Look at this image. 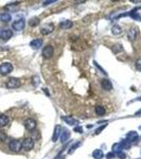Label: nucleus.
Returning <instances> with one entry per match:
<instances>
[{
	"instance_id": "f257e3e1",
	"label": "nucleus",
	"mask_w": 141,
	"mask_h": 159,
	"mask_svg": "<svg viewBox=\"0 0 141 159\" xmlns=\"http://www.w3.org/2000/svg\"><path fill=\"white\" fill-rule=\"evenodd\" d=\"M21 85V81L17 77H10L5 83V87L9 89H15V88H18Z\"/></svg>"
},
{
	"instance_id": "f03ea898",
	"label": "nucleus",
	"mask_w": 141,
	"mask_h": 159,
	"mask_svg": "<svg viewBox=\"0 0 141 159\" xmlns=\"http://www.w3.org/2000/svg\"><path fill=\"white\" fill-rule=\"evenodd\" d=\"M13 71V65L11 63H2L0 65V74L1 75H7Z\"/></svg>"
},
{
	"instance_id": "7ed1b4c3",
	"label": "nucleus",
	"mask_w": 141,
	"mask_h": 159,
	"mask_svg": "<svg viewBox=\"0 0 141 159\" xmlns=\"http://www.w3.org/2000/svg\"><path fill=\"white\" fill-rule=\"evenodd\" d=\"M9 148H10V150H11L12 152H14V153L20 152V150L22 148L21 141H19V140H12L11 142L9 143Z\"/></svg>"
},
{
	"instance_id": "20e7f679",
	"label": "nucleus",
	"mask_w": 141,
	"mask_h": 159,
	"mask_svg": "<svg viewBox=\"0 0 141 159\" xmlns=\"http://www.w3.org/2000/svg\"><path fill=\"white\" fill-rule=\"evenodd\" d=\"M25 130H28L29 132H32L37 127V122L32 118H28L25 120Z\"/></svg>"
},
{
	"instance_id": "39448f33",
	"label": "nucleus",
	"mask_w": 141,
	"mask_h": 159,
	"mask_svg": "<svg viewBox=\"0 0 141 159\" xmlns=\"http://www.w3.org/2000/svg\"><path fill=\"white\" fill-rule=\"evenodd\" d=\"M25 19H17L12 23V29L15 31H21L25 29Z\"/></svg>"
},
{
	"instance_id": "423d86ee",
	"label": "nucleus",
	"mask_w": 141,
	"mask_h": 159,
	"mask_svg": "<svg viewBox=\"0 0 141 159\" xmlns=\"http://www.w3.org/2000/svg\"><path fill=\"white\" fill-rule=\"evenodd\" d=\"M22 148L25 151H31L33 148H34V140L32 138H25V140L21 142Z\"/></svg>"
},
{
	"instance_id": "0eeeda50",
	"label": "nucleus",
	"mask_w": 141,
	"mask_h": 159,
	"mask_svg": "<svg viewBox=\"0 0 141 159\" xmlns=\"http://www.w3.org/2000/svg\"><path fill=\"white\" fill-rule=\"evenodd\" d=\"M54 53V49L53 47L49 45V46H46V47L43 49V52H41V54L45 58H51L52 57V55Z\"/></svg>"
},
{
	"instance_id": "6e6552de",
	"label": "nucleus",
	"mask_w": 141,
	"mask_h": 159,
	"mask_svg": "<svg viewBox=\"0 0 141 159\" xmlns=\"http://www.w3.org/2000/svg\"><path fill=\"white\" fill-rule=\"evenodd\" d=\"M70 135H71V132H70L68 128H61V143L67 142L68 139L70 138Z\"/></svg>"
},
{
	"instance_id": "1a4fd4ad",
	"label": "nucleus",
	"mask_w": 141,
	"mask_h": 159,
	"mask_svg": "<svg viewBox=\"0 0 141 159\" xmlns=\"http://www.w3.org/2000/svg\"><path fill=\"white\" fill-rule=\"evenodd\" d=\"M13 36V31L10 29H4L0 31V37L3 40H9Z\"/></svg>"
},
{
	"instance_id": "9d476101",
	"label": "nucleus",
	"mask_w": 141,
	"mask_h": 159,
	"mask_svg": "<svg viewBox=\"0 0 141 159\" xmlns=\"http://www.w3.org/2000/svg\"><path fill=\"white\" fill-rule=\"evenodd\" d=\"M138 35V29L136 27H133V28H130L128 31H127V38L130 40H135L136 39V37Z\"/></svg>"
},
{
	"instance_id": "9b49d317",
	"label": "nucleus",
	"mask_w": 141,
	"mask_h": 159,
	"mask_svg": "<svg viewBox=\"0 0 141 159\" xmlns=\"http://www.w3.org/2000/svg\"><path fill=\"white\" fill-rule=\"evenodd\" d=\"M101 87L106 91H110L112 89V84L108 79H103L101 81Z\"/></svg>"
},
{
	"instance_id": "f8f14e48",
	"label": "nucleus",
	"mask_w": 141,
	"mask_h": 159,
	"mask_svg": "<svg viewBox=\"0 0 141 159\" xmlns=\"http://www.w3.org/2000/svg\"><path fill=\"white\" fill-rule=\"evenodd\" d=\"M53 30H54V25H52V23H49V25H46L45 27L41 28L40 33H41L43 35H48V34H50V33L53 32Z\"/></svg>"
},
{
	"instance_id": "ddd939ff",
	"label": "nucleus",
	"mask_w": 141,
	"mask_h": 159,
	"mask_svg": "<svg viewBox=\"0 0 141 159\" xmlns=\"http://www.w3.org/2000/svg\"><path fill=\"white\" fill-rule=\"evenodd\" d=\"M61 125H56V126L54 127L53 135H52V141H53V142H56V141L58 140V138L61 137Z\"/></svg>"
},
{
	"instance_id": "4468645a",
	"label": "nucleus",
	"mask_w": 141,
	"mask_h": 159,
	"mask_svg": "<svg viewBox=\"0 0 141 159\" xmlns=\"http://www.w3.org/2000/svg\"><path fill=\"white\" fill-rule=\"evenodd\" d=\"M61 119L64 120L67 124H69V125H78L79 124V121L76 119H74L72 116H65V117H61Z\"/></svg>"
},
{
	"instance_id": "2eb2a0df",
	"label": "nucleus",
	"mask_w": 141,
	"mask_h": 159,
	"mask_svg": "<svg viewBox=\"0 0 141 159\" xmlns=\"http://www.w3.org/2000/svg\"><path fill=\"white\" fill-rule=\"evenodd\" d=\"M138 138H139V136H138L137 132H135V130H133V132H130V133L126 135V139L130 141V143L136 142V141L138 140Z\"/></svg>"
},
{
	"instance_id": "dca6fc26",
	"label": "nucleus",
	"mask_w": 141,
	"mask_h": 159,
	"mask_svg": "<svg viewBox=\"0 0 141 159\" xmlns=\"http://www.w3.org/2000/svg\"><path fill=\"white\" fill-rule=\"evenodd\" d=\"M41 45H43V39L41 38H35V39H33L31 43H30V46L32 49H39L41 47Z\"/></svg>"
},
{
	"instance_id": "f3484780",
	"label": "nucleus",
	"mask_w": 141,
	"mask_h": 159,
	"mask_svg": "<svg viewBox=\"0 0 141 159\" xmlns=\"http://www.w3.org/2000/svg\"><path fill=\"white\" fill-rule=\"evenodd\" d=\"M73 27V22L70 21V20H64V21H61L59 23V28L63 30H68V29H71Z\"/></svg>"
},
{
	"instance_id": "a211bd4d",
	"label": "nucleus",
	"mask_w": 141,
	"mask_h": 159,
	"mask_svg": "<svg viewBox=\"0 0 141 159\" xmlns=\"http://www.w3.org/2000/svg\"><path fill=\"white\" fill-rule=\"evenodd\" d=\"M10 122V119L7 115H0V127H5Z\"/></svg>"
},
{
	"instance_id": "6ab92c4d",
	"label": "nucleus",
	"mask_w": 141,
	"mask_h": 159,
	"mask_svg": "<svg viewBox=\"0 0 141 159\" xmlns=\"http://www.w3.org/2000/svg\"><path fill=\"white\" fill-rule=\"evenodd\" d=\"M12 16L9 13H0V21L1 22H9L11 21Z\"/></svg>"
},
{
	"instance_id": "aec40b11",
	"label": "nucleus",
	"mask_w": 141,
	"mask_h": 159,
	"mask_svg": "<svg viewBox=\"0 0 141 159\" xmlns=\"http://www.w3.org/2000/svg\"><path fill=\"white\" fill-rule=\"evenodd\" d=\"M94 112H96V114H97L98 116H104L106 110H105V108L102 105H97L96 108H94Z\"/></svg>"
},
{
	"instance_id": "412c9836",
	"label": "nucleus",
	"mask_w": 141,
	"mask_h": 159,
	"mask_svg": "<svg viewBox=\"0 0 141 159\" xmlns=\"http://www.w3.org/2000/svg\"><path fill=\"white\" fill-rule=\"evenodd\" d=\"M120 145H121V148H122V151H123V150H130L132 143H130L127 139H124V140H122L120 142Z\"/></svg>"
},
{
	"instance_id": "4be33fe9",
	"label": "nucleus",
	"mask_w": 141,
	"mask_h": 159,
	"mask_svg": "<svg viewBox=\"0 0 141 159\" xmlns=\"http://www.w3.org/2000/svg\"><path fill=\"white\" fill-rule=\"evenodd\" d=\"M103 156H104V154H103L102 150H94V153H92V157L94 159H102Z\"/></svg>"
},
{
	"instance_id": "5701e85b",
	"label": "nucleus",
	"mask_w": 141,
	"mask_h": 159,
	"mask_svg": "<svg viewBox=\"0 0 141 159\" xmlns=\"http://www.w3.org/2000/svg\"><path fill=\"white\" fill-rule=\"evenodd\" d=\"M112 33L114 35H119L122 33V29H121V27L119 25H114L112 28Z\"/></svg>"
},
{
	"instance_id": "b1692460",
	"label": "nucleus",
	"mask_w": 141,
	"mask_h": 159,
	"mask_svg": "<svg viewBox=\"0 0 141 159\" xmlns=\"http://www.w3.org/2000/svg\"><path fill=\"white\" fill-rule=\"evenodd\" d=\"M19 2H14V3H9L5 7V10H10V11H14L16 9H18Z\"/></svg>"
},
{
	"instance_id": "393cba45",
	"label": "nucleus",
	"mask_w": 141,
	"mask_h": 159,
	"mask_svg": "<svg viewBox=\"0 0 141 159\" xmlns=\"http://www.w3.org/2000/svg\"><path fill=\"white\" fill-rule=\"evenodd\" d=\"M80 145H81V142H76V143H73V144L70 146V148H69L68 153H69V154H72V153L74 152V151H76V148H79Z\"/></svg>"
},
{
	"instance_id": "a878e982",
	"label": "nucleus",
	"mask_w": 141,
	"mask_h": 159,
	"mask_svg": "<svg viewBox=\"0 0 141 159\" xmlns=\"http://www.w3.org/2000/svg\"><path fill=\"white\" fill-rule=\"evenodd\" d=\"M29 23H30V25H31V27H36V25L39 23V19L37 18V17H34V18L30 19Z\"/></svg>"
},
{
	"instance_id": "bb28decb",
	"label": "nucleus",
	"mask_w": 141,
	"mask_h": 159,
	"mask_svg": "<svg viewBox=\"0 0 141 159\" xmlns=\"http://www.w3.org/2000/svg\"><path fill=\"white\" fill-rule=\"evenodd\" d=\"M122 151V148H121V145H120V143H116V144L112 145V152L115 153H118V152H121Z\"/></svg>"
},
{
	"instance_id": "cd10ccee",
	"label": "nucleus",
	"mask_w": 141,
	"mask_h": 159,
	"mask_svg": "<svg viewBox=\"0 0 141 159\" xmlns=\"http://www.w3.org/2000/svg\"><path fill=\"white\" fill-rule=\"evenodd\" d=\"M122 50H123V48H122V46H121L120 43H117V45H115V46H114V48H112V51H114L115 53L119 52V51H122Z\"/></svg>"
},
{
	"instance_id": "c85d7f7f",
	"label": "nucleus",
	"mask_w": 141,
	"mask_h": 159,
	"mask_svg": "<svg viewBox=\"0 0 141 159\" xmlns=\"http://www.w3.org/2000/svg\"><path fill=\"white\" fill-rule=\"evenodd\" d=\"M7 134L4 133V132H2V130H0V142H3V141L7 140Z\"/></svg>"
},
{
	"instance_id": "c756f323",
	"label": "nucleus",
	"mask_w": 141,
	"mask_h": 159,
	"mask_svg": "<svg viewBox=\"0 0 141 159\" xmlns=\"http://www.w3.org/2000/svg\"><path fill=\"white\" fill-rule=\"evenodd\" d=\"M135 66H136V69L138 71H141V58H138L136 63H135Z\"/></svg>"
},
{
	"instance_id": "7c9ffc66",
	"label": "nucleus",
	"mask_w": 141,
	"mask_h": 159,
	"mask_svg": "<svg viewBox=\"0 0 141 159\" xmlns=\"http://www.w3.org/2000/svg\"><path fill=\"white\" fill-rule=\"evenodd\" d=\"M116 155L118 156L120 159H125V158H126V154H125V153H123L122 151H121V152L116 153Z\"/></svg>"
},
{
	"instance_id": "2f4dec72",
	"label": "nucleus",
	"mask_w": 141,
	"mask_h": 159,
	"mask_svg": "<svg viewBox=\"0 0 141 159\" xmlns=\"http://www.w3.org/2000/svg\"><path fill=\"white\" fill-rule=\"evenodd\" d=\"M106 126H107V123H106V124H104V125H102V126L99 127L98 130H96V135H99V134H100V133H101L102 130H104V128H105V127H106Z\"/></svg>"
},
{
	"instance_id": "473e14b6",
	"label": "nucleus",
	"mask_w": 141,
	"mask_h": 159,
	"mask_svg": "<svg viewBox=\"0 0 141 159\" xmlns=\"http://www.w3.org/2000/svg\"><path fill=\"white\" fill-rule=\"evenodd\" d=\"M116 157V153L114 152H110V153H107V155H106V158L107 159H112Z\"/></svg>"
},
{
	"instance_id": "72a5a7b5",
	"label": "nucleus",
	"mask_w": 141,
	"mask_h": 159,
	"mask_svg": "<svg viewBox=\"0 0 141 159\" xmlns=\"http://www.w3.org/2000/svg\"><path fill=\"white\" fill-rule=\"evenodd\" d=\"M74 132L79 133V134H83V127H81V126L74 127Z\"/></svg>"
},
{
	"instance_id": "f704fd0d",
	"label": "nucleus",
	"mask_w": 141,
	"mask_h": 159,
	"mask_svg": "<svg viewBox=\"0 0 141 159\" xmlns=\"http://www.w3.org/2000/svg\"><path fill=\"white\" fill-rule=\"evenodd\" d=\"M55 2V0H49V1H43V7H46V5H49V4L51 3H54Z\"/></svg>"
},
{
	"instance_id": "c9c22d12",
	"label": "nucleus",
	"mask_w": 141,
	"mask_h": 159,
	"mask_svg": "<svg viewBox=\"0 0 141 159\" xmlns=\"http://www.w3.org/2000/svg\"><path fill=\"white\" fill-rule=\"evenodd\" d=\"M136 101H141V97H139V98L135 99V100H133V101H130V103H132V102H136Z\"/></svg>"
},
{
	"instance_id": "e433bc0d",
	"label": "nucleus",
	"mask_w": 141,
	"mask_h": 159,
	"mask_svg": "<svg viewBox=\"0 0 141 159\" xmlns=\"http://www.w3.org/2000/svg\"><path fill=\"white\" fill-rule=\"evenodd\" d=\"M135 115H136V116H141V108L139 109V110H138V112H136V114H135Z\"/></svg>"
},
{
	"instance_id": "4c0bfd02",
	"label": "nucleus",
	"mask_w": 141,
	"mask_h": 159,
	"mask_svg": "<svg viewBox=\"0 0 141 159\" xmlns=\"http://www.w3.org/2000/svg\"><path fill=\"white\" fill-rule=\"evenodd\" d=\"M55 159H65L64 157H61V158H55Z\"/></svg>"
},
{
	"instance_id": "58836bf2",
	"label": "nucleus",
	"mask_w": 141,
	"mask_h": 159,
	"mask_svg": "<svg viewBox=\"0 0 141 159\" xmlns=\"http://www.w3.org/2000/svg\"><path fill=\"white\" fill-rule=\"evenodd\" d=\"M0 39H1V37H0Z\"/></svg>"
}]
</instances>
